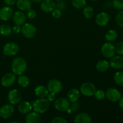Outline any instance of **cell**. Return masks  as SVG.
Here are the masks:
<instances>
[{"label":"cell","mask_w":123,"mask_h":123,"mask_svg":"<svg viewBox=\"0 0 123 123\" xmlns=\"http://www.w3.org/2000/svg\"><path fill=\"white\" fill-rule=\"evenodd\" d=\"M118 33L115 30H110L106 32L105 34V39L109 42L115 41L117 38Z\"/></svg>","instance_id":"cell-25"},{"label":"cell","mask_w":123,"mask_h":123,"mask_svg":"<svg viewBox=\"0 0 123 123\" xmlns=\"http://www.w3.org/2000/svg\"><path fill=\"white\" fill-rule=\"evenodd\" d=\"M80 108V106L78 103H77V102H73L72 104H71V105H70L69 109L72 111V112H76Z\"/></svg>","instance_id":"cell-37"},{"label":"cell","mask_w":123,"mask_h":123,"mask_svg":"<svg viewBox=\"0 0 123 123\" xmlns=\"http://www.w3.org/2000/svg\"><path fill=\"white\" fill-rule=\"evenodd\" d=\"M16 6L22 11H28L31 8V0H17Z\"/></svg>","instance_id":"cell-22"},{"label":"cell","mask_w":123,"mask_h":123,"mask_svg":"<svg viewBox=\"0 0 123 123\" xmlns=\"http://www.w3.org/2000/svg\"><path fill=\"white\" fill-rule=\"evenodd\" d=\"M66 7L65 2L63 0H57L56 2V7L60 10H64Z\"/></svg>","instance_id":"cell-35"},{"label":"cell","mask_w":123,"mask_h":123,"mask_svg":"<svg viewBox=\"0 0 123 123\" xmlns=\"http://www.w3.org/2000/svg\"><path fill=\"white\" fill-rule=\"evenodd\" d=\"M4 2L7 6H13L16 2V0H4Z\"/></svg>","instance_id":"cell-42"},{"label":"cell","mask_w":123,"mask_h":123,"mask_svg":"<svg viewBox=\"0 0 123 123\" xmlns=\"http://www.w3.org/2000/svg\"><path fill=\"white\" fill-rule=\"evenodd\" d=\"M113 6L116 9L121 10H123V0H113Z\"/></svg>","instance_id":"cell-34"},{"label":"cell","mask_w":123,"mask_h":123,"mask_svg":"<svg viewBox=\"0 0 123 123\" xmlns=\"http://www.w3.org/2000/svg\"><path fill=\"white\" fill-rule=\"evenodd\" d=\"M22 25L21 28V32L24 37L28 38L34 37L36 34V28L34 25L30 23H26Z\"/></svg>","instance_id":"cell-6"},{"label":"cell","mask_w":123,"mask_h":123,"mask_svg":"<svg viewBox=\"0 0 123 123\" xmlns=\"http://www.w3.org/2000/svg\"><path fill=\"white\" fill-rule=\"evenodd\" d=\"M19 46L13 42L6 43L3 48V52L7 56H13L19 52Z\"/></svg>","instance_id":"cell-7"},{"label":"cell","mask_w":123,"mask_h":123,"mask_svg":"<svg viewBox=\"0 0 123 123\" xmlns=\"http://www.w3.org/2000/svg\"><path fill=\"white\" fill-rule=\"evenodd\" d=\"M52 123H66L67 121L64 118L60 117H55L51 121Z\"/></svg>","instance_id":"cell-39"},{"label":"cell","mask_w":123,"mask_h":123,"mask_svg":"<svg viewBox=\"0 0 123 123\" xmlns=\"http://www.w3.org/2000/svg\"><path fill=\"white\" fill-rule=\"evenodd\" d=\"M109 64L112 68L120 70L123 68V57L121 56H114L111 58Z\"/></svg>","instance_id":"cell-16"},{"label":"cell","mask_w":123,"mask_h":123,"mask_svg":"<svg viewBox=\"0 0 123 123\" xmlns=\"http://www.w3.org/2000/svg\"><path fill=\"white\" fill-rule=\"evenodd\" d=\"M13 20L16 25H22L26 21V16L21 11H16L13 14Z\"/></svg>","instance_id":"cell-17"},{"label":"cell","mask_w":123,"mask_h":123,"mask_svg":"<svg viewBox=\"0 0 123 123\" xmlns=\"http://www.w3.org/2000/svg\"><path fill=\"white\" fill-rule=\"evenodd\" d=\"M101 52L105 57L107 58H111L115 55V46L111 42H106L102 45Z\"/></svg>","instance_id":"cell-5"},{"label":"cell","mask_w":123,"mask_h":123,"mask_svg":"<svg viewBox=\"0 0 123 123\" xmlns=\"http://www.w3.org/2000/svg\"><path fill=\"white\" fill-rule=\"evenodd\" d=\"M80 92L84 96L91 97L94 96L96 91L95 85L91 82H85L80 86Z\"/></svg>","instance_id":"cell-4"},{"label":"cell","mask_w":123,"mask_h":123,"mask_svg":"<svg viewBox=\"0 0 123 123\" xmlns=\"http://www.w3.org/2000/svg\"><path fill=\"white\" fill-rule=\"evenodd\" d=\"M72 5L73 7L78 9L84 8L86 4V0H72Z\"/></svg>","instance_id":"cell-29"},{"label":"cell","mask_w":123,"mask_h":123,"mask_svg":"<svg viewBox=\"0 0 123 123\" xmlns=\"http://www.w3.org/2000/svg\"><path fill=\"white\" fill-rule=\"evenodd\" d=\"M12 33V28L7 24H4L0 26V34L2 36H8Z\"/></svg>","instance_id":"cell-27"},{"label":"cell","mask_w":123,"mask_h":123,"mask_svg":"<svg viewBox=\"0 0 123 123\" xmlns=\"http://www.w3.org/2000/svg\"><path fill=\"white\" fill-rule=\"evenodd\" d=\"M115 52L118 55H123V41L119 42L115 46Z\"/></svg>","instance_id":"cell-33"},{"label":"cell","mask_w":123,"mask_h":123,"mask_svg":"<svg viewBox=\"0 0 123 123\" xmlns=\"http://www.w3.org/2000/svg\"><path fill=\"white\" fill-rule=\"evenodd\" d=\"M25 122L26 123H40L41 117L38 113L36 112H30L25 117Z\"/></svg>","instance_id":"cell-19"},{"label":"cell","mask_w":123,"mask_h":123,"mask_svg":"<svg viewBox=\"0 0 123 123\" xmlns=\"http://www.w3.org/2000/svg\"><path fill=\"white\" fill-rule=\"evenodd\" d=\"M91 1H93V2H94V1H97V0H91Z\"/></svg>","instance_id":"cell-45"},{"label":"cell","mask_w":123,"mask_h":123,"mask_svg":"<svg viewBox=\"0 0 123 123\" xmlns=\"http://www.w3.org/2000/svg\"><path fill=\"white\" fill-rule=\"evenodd\" d=\"M36 15H37V14H36V12L34 10L30 8L27 11V16L29 19H34L36 17Z\"/></svg>","instance_id":"cell-38"},{"label":"cell","mask_w":123,"mask_h":123,"mask_svg":"<svg viewBox=\"0 0 123 123\" xmlns=\"http://www.w3.org/2000/svg\"><path fill=\"white\" fill-rule=\"evenodd\" d=\"M52 16L54 18H55V19H60L62 16V12H61V10L58 9V8L54 9L52 12Z\"/></svg>","instance_id":"cell-36"},{"label":"cell","mask_w":123,"mask_h":123,"mask_svg":"<svg viewBox=\"0 0 123 123\" xmlns=\"http://www.w3.org/2000/svg\"><path fill=\"white\" fill-rule=\"evenodd\" d=\"M119 106H120V108H121L122 110H123V97H121L120 98V99L119 100Z\"/></svg>","instance_id":"cell-43"},{"label":"cell","mask_w":123,"mask_h":123,"mask_svg":"<svg viewBox=\"0 0 123 123\" xmlns=\"http://www.w3.org/2000/svg\"><path fill=\"white\" fill-rule=\"evenodd\" d=\"M31 2H33L34 3H39L42 1V0H31Z\"/></svg>","instance_id":"cell-44"},{"label":"cell","mask_w":123,"mask_h":123,"mask_svg":"<svg viewBox=\"0 0 123 123\" xmlns=\"http://www.w3.org/2000/svg\"><path fill=\"white\" fill-rule=\"evenodd\" d=\"M16 81V76L13 73H8L4 74L1 79V85L4 87H10Z\"/></svg>","instance_id":"cell-14"},{"label":"cell","mask_w":123,"mask_h":123,"mask_svg":"<svg viewBox=\"0 0 123 123\" xmlns=\"http://www.w3.org/2000/svg\"><path fill=\"white\" fill-rule=\"evenodd\" d=\"M50 106L49 101L47 98H40L32 103V109L38 114H43L48 110Z\"/></svg>","instance_id":"cell-2"},{"label":"cell","mask_w":123,"mask_h":123,"mask_svg":"<svg viewBox=\"0 0 123 123\" xmlns=\"http://www.w3.org/2000/svg\"><path fill=\"white\" fill-rule=\"evenodd\" d=\"M7 98L9 103L12 105H16L20 101L22 95L20 91L16 89H13L8 93Z\"/></svg>","instance_id":"cell-10"},{"label":"cell","mask_w":123,"mask_h":123,"mask_svg":"<svg viewBox=\"0 0 123 123\" xmlns=\"http://www.w3.org/2000/svg\"><path fill=\"white\" fill-rule=\"evenodd\" d=\"M18 82L20 86L23 88H26L30 84V79L26 76L21 74L18 77Z\"/></svg>","instance_id":"cell-26"},{"label":"cell","mask_w":123,"mask_h":123,"mask_svg":"<svg viewBox=\"0 0 123 123\" xmlns=\"http://www.w3.org/2000/svg\"><path fill=\"white\" fill-rule=\"evenodd\" d=\"M18 109L19 112L22 114H25L31 112V111L32 109V105L30 102L24 101V102L19 103Z\"/></svg>","instance_id":"cell-21"},{"label":"cell","mask_w":123,"mask_h":123,"mask_svg":"<svg viewBox=\"0 0 123 123\" xmlns=\"http://www.w3.org/2000/svg\"><path fill=\"white\" fill-rule=\"evenodd\" d=\"M27 68L26 62L23 58L16 57L12 62V71L14 74L21 75Z\"/></svg>","instance_id":"cell-1"},{"label":"cell","mask_w":123,"mask_h":123,"mask_svg":"<svg viewBox=\"0 0 123 123\" xmlns=\"http://www.w3.org/2000/svg\"><path fill=\"white\" fill-rule=\"evenodd\" d=\"M83 13L86 19H90L94 15V9L91 6H86L84 8Z\"/></svg>","instance_id":"cell-30"},{"label":"cell","mask_w":123,"mask_h":123,"mask_svg":"<svg viewBox=\"0 0 123 123\" xmlns=\"http://www.w3.org/2000/svg\"><path fill=\"white\" fill-rule=\"evenodd\" d=\"M14 109L12 104H6L0 108V117L2 118L7 119L12 116Z\"/></svg>","instance_id":"cell-11"},{"label":"cell","mask_w":123,"mask_h":123,"mask_svg":"<svg viewBox=\"0 0 123 123\" xmlns=\"http://www.w3.org/2000/svg\"><path fill=\"white\" fill-rule=\"evenodd\" d=\"M116 22L119 26L123 28V10H120L117 14Z\"/></svg>","instance_id":"cell-31"},{"label":"cell","mask_w":123,"mask_h":123,"mask_svg":"<svg viewBox=\"0 0 123 123\" xmlns=\"http://www.w3.org/2000/svg\"><path fill=\"white\" fill-rule=\"evenodd\" d=\"M80 94L79 90L76 88H72L68 91L67 93V98L69 102H76L79 100L80 98Z\"/></svg>","instance_id":"cell-20"},{"label":"cell","mask_w":123,"mask_h":123,"mask_svg":"<svg viewBox=\"0 0 123 123\" xmlns=\"http://www.w3.org/2000/svg\"><path fill=\"white\" fill-rule=\"evenodd\" d=\"M70 102L68 98L65 97H60L55 99L54 103V107L57 111L60 112L67 111L70 108Z\"/></svg>","instance_id":"cell-3"},{"label":"cell","mask_w":123,"mask_h":123,"mask_svg":"<svg viewBox=\"0 0 123 123\" xmlns=\"http://www.w3.org/2000/svg\"><path fill=\"white\" fill-rule=\"evenodd\" d=\"M47 88L49 92L56 94L59 93L62 90V85L60 80L52 79L48 82Z\"/></svg>","instance_id":"cell-8"},{"label":"cell","mask_w":123,"mask_h":123,"mask_svg":"<svg viewBox=\"0 0 123 123\" xmlns=\"http://www.w3.org/2000/svg\"><path fill=\"white\" fill-rule=\"evenodd\" d=\"M40 8L43 12L50 13L56 8V2L53 0H42Z\"/></svg>","instance_id":"cell-12"},{"label":"cell","mask_w":123,"mask_h":123,"mask_svg":"<svg viewBox=\"0 0 123 123\" xmlns=\"http://www.w3.org/2000/svg\"><path fill=\"white\" fill-rule=\"evenodd\" d=\"M13 14V9L9 6H5L0 10V19L4 21L10 20Z\"/></svg>","instance_id":"cell-15"},{"label":"cell","mask_w":123,"mask_h":123,"mask_svg":"<svg viewBox=\"0 0 123 123\" xmlns=\"http://www.w3.org/2000/svg\"><path fill=\"white\" fill-rule=\"evenodd\" d=\"M110 67V64L108 61L106 60L99 61L96 64V68L100 72H105L108 70Z\"/></svg>","instance_id":"cell-24"},{"label":"cell","mask_w":123,"mask_h":123,"mask_svg":"<svg viewBox=\"0 0 123 123\" xmlns=\"http://www.w3.org/2000/svg\"><path fill=\"white\" fill-rule=\"evenodd\" d=\"M105 95L106 98L112 102H117L119 101L121 97V94L119 90L114 88H110L106 91Z\"/></svg>","instance_id":"cell-9"},{"label":"cell","mask_w":123,"mask_h":123,"mask_svg":"<svg viewBox=\"0 0 123 123\" xmlns=\"http://www.w3.org/2000/svg\"><path fill=\"white\" fill-rule=\"evenodd\" d=\"M21 26H20V25H16L15 26H13V29H12V30H13V31H14V33L16 34H19V32H21Z\"/></svg>","instance_id":"cell-41"},{"label":"cell","mask_w":123,"mask_h":123,"mask_svg":"<svg viewBox=\"0 0 123 123\" xmlns=\"http://www.w3.org/2000/svg\"><path fill=\"white\" fill-rule=\"evenodd\" d=\"M74 121L76 123H90L92 122V118L87 113L81 112L74 117Z\"/></svg>","instance_id":"cell-18"},{"label":"cell","mask_w":123,"mask_h":123,"mask_svg":"<svg viewBox=\"0 0 123 123\" xmlns=\"http://www.w3.org/2000/svg\"><path fill=\"white\" fill-rule=\"evenodd\" d=\"M94 96H95V97H96V98L97 100H102L104 99L105 97H106L105 92L102 90H96Z\"/></svg>","instance_id":"cell-32"},{"label":"cell","mask_w":123,"mask_h":123,"mask_svg":"<svg viewBox=\"0 0 123 123\" xmlns=\"http://www.w3.org/2000/svg\"><path fill=\"white\" fill-rule=\"evenodd\" d=\"M114 80L118 85L123 86V72H117L114 75Z\"/></svg>","instance_id":"cell-28"},{"label":"cell","mask_w":123,"mask_h":123,"mask_svg":"<svg viewBox=\"0 0 123 123\" xmlns=\"http://www.w3.org/2000/svg\"><path fill=\"white\" fill-rule=\"evenodd\" d=\"M95 20L96 24L99 26H105L109 22L110 16L109 14L106 12H100L96 16Z\"/></svg>","instance_id":"cell-13"},{"label":"cell","mask_w":123,"mask_h":123,"mask_svg":"<svg viewBox=\"0 0 123 123\" xmlns=\"http://www.w3.org/2000/svg\"><path fill=\"white\" fill-rule=\"evenodd\" d=\"M35 94L39 98H44L49 94L48 88L44 85H38L35 88Z\"/></svg>","instance_id":"cell-23"},{"label":"cell","mask_w":123,"mask_h":123,"mask_svg":"<svg viewBox=\"0 0 123 123\" xmlns=\"http://www.w3.org/2000/svg\"><path fill=\"white\" fill-rule=\"evenodd\" d=\"M47 99L49 101V102H54L56 99V96L55 94H53L50 92V94H48L47 96Z\"/></svg>","instance_id":"cell-40"}]
</instances>
